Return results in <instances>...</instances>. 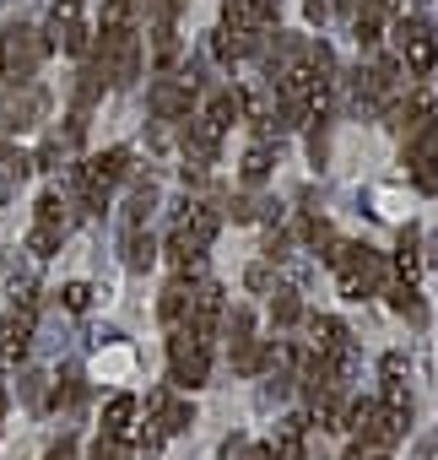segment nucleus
<instances>
[{"label": "nucleus", "instance_id": "1a4fd4ad", "mask_svg": "<svg viewBox=\"0 0 438 460\" xmlns=\"http://www.w3.org/2000/svg\"><path fill=\"white\" fill-rule=\"evenodd\" d=\"M179 325H189L195 336H216V325H223V288L216 282H200V288H189V309H184V320Z\"/></svg>", "mask_w": 438, "mask_h": 460}, {"label": "nucleus", "instance_id": "cd10ccee", "mask_svg": "<svg viewBox=\"0 0 438 460\" xmlns=\"http://www.w3.org/2000/svg\"><path fill=\"white\" fill-rule=\"evenodd\" d=\"M60 304H66L71 314H82V309L92 304V288H87V282H71V288H60Z\"/></svg>", "mask_w": 438, "mask_h": 460}, {"label": "nucleus", "instance_id": "393cba45", "mask_svg": "<svg viewBox=\"0 0 438 460\" xmlns=\"http://www.w3.org/2000/svg\"><path fill=\"white\" fill-rule=\"evenodd\" d=\"M266 173H271V146H250V152H244V179L260 184Z\"/></svg>", "mask_w": 438, "mask_h": 460}, {"label": "nucleus", "instance_id": "2f4dec72", "mask_svg": "<svg viewBox=\"0 0 438 460\" xmlns=\"http://www.w3.org/2000/svg\"><path fill=\"white\" fill-rule=\"evenodd\" d=\"M244 282H250L255 293H271V271H266V266H250V277H244Z\"/></svg>", "mask_w": 438, "mask_h": 460}, {"label": "nucleus", "instance_id": "f3484780", "mask_svg": "<svg viewBox=\"0 0 438 460\" xmlns=\"http://www.w3.org/2000/svg\"><path fill=\"white\" fill-rule=\"evenodd\" d=\"M152 261H157V244H152V234H146V227L125 234V266H130V271H146Z\"/></svg>", "mask_w": 438, "mask_h": 460}, {"label": "nucleus", "instance_id": "0eeeda50", "mask_svg": "<svg viewBox=\"0 0 438 460\" xmlns=\"http://www.w3.org/2000/svg\"><path fill=\"white\" fill-rule=\"evenodd\" d=\"M395 44H400V60L411 66V76H427V71L438 66V39H433V28H427L422 17L400 22V28H395Z\"/></svg>", "mask_w": 438, "mask_h": 460}, {"label": "nucleus", "instance_id": "72a5a7b5", "mask_svg": "<svg viewBox=\"0 0 438 460\" xmlns=\"http://www.w3.org/2000/svg\"><path fill=\"white\" fill-rule=\"evenodd\" d=\"M330 17V0H309V22H325Z\"/></svg>", "mask_w": 438, "mask_h": 460}, {"label": "nucleus", "instance_id": "f03ea898", "mask_svg": "<svg viewBox=\"0 0 438 460\" xmlns=\"http://www.w3.org/2000/svg\"><path fill=\"white\" fill-rule=\"evenodd\" d=\"M125 173H130V152H125V146H109V152L87 157V163H82V173H76L82 211H103V206H109V195H114V184H119Z\"/></svg>", "mask_w": 438, "mask_h": 460}, {"label": "nucleus", "instance_id": "9d476101", "mask_svg": "<svg viewBox=\"0 0 438 460\" xmlns=\"http://www.w3.org/2000/svg\"><path fill=\"white\" fill-rule=\"evenodd\" d=\"M33 347V309H12L0 320V368H17Z\"/></svg>", "mask_w": 438, "mask_h": 460}, {"label": "nucleus", "instance_id": "5701e85b", "mask_svg": "<svg viewBox=\"0 0 438 460\" xmlns=\"http://www.w3.org/2000/svg\"><path fill=\"white\" fill-rule=\"evenodd\" d=\"M184 309H189V288H184V282H173V288L162 293V304H157V314H162L168 325H179V320H184Z\"/></svg>", "mask_w": 438, "mask_h": 460}, {"label": "nucleus", "instance_id": "f8f14e48", "mask_svg": "<svg viewBox=\"0 0 438 460\" xmlns=\"http://www.w3.org/2000/svg\"><path fill=\"white\" fill-rule=\"evenodd\" d=\"M152 114L157 119H184L189 114V87L184 82H157L152 87Z\"/></svg>", "mask_w": 438, "mask_h": 460}, {"label": "nucleus", "instance_id": "20e7f679", "mask_svg": "<svg viewBox=\"0 0 438 460\" xmlns=\"http://www.w3.org/2000/svg\"><path fill=\"white\" fill-rule=\"evenodd\" d=\"M168 374H173L179 390H200V385L211 379V341L195 336L189 325H179V331L168 336Z\"/></svg>", "mask_w": 438, "mask_h": 460}, {"label": "nucleus", "instance_id": "dca6fc26", "mask_svg": "<svg viewBox=\"0 0 438 460\" xmlns=\"http://www.w3.org/2000/svg\"><path fill=\"white\" fill-rule=\"evenodd\" d=\"M255 39H260V33H244V28H223V33H216V60H228V66H233V60H244V55L255 49Z\"/></svg>", "mask_w": 438, "mask_h": 460}, {"label": "nucleus", "instance_id": "423d86ee", "mask_svg": "<svg viewBox=\"0 0 438 460\" xmlns=\"http://www.w3.org/2000/svg\"><path fill=\"white\" fill-rule=\"evenodd\" d=\"M146 411H152V428H141V449H157L162 438H173V433H184V428L195 422V411H189L173 390H152Z\"/></svg>", "mask_w": 438, "mask_h": 460}, {"label": "nucleus", "instance_id": "a211bd4d", "mask_svg": "<svg viewBox=\"0 0 438 460\" xmlns=\"http://www.w3.org/2000/svg\"><path fill=\"white\" fill-rule=\"evenodd\" d=\"M379 22H384V0H363V6H357V17H352V33H357V44H373V39H379Z\"/></svg>", "mask_w": 438, "mask_h": 460}, {"label": "nucleus", "instance_id": "4be33fe9", "mask_svg": "<svg viewBox=\"0 0 438 460\" xmlns=\"http://www.w3.org/2000/svg\"><path fill=\"white\" fill-rule=\"evenodd\" d=\"M39 222H49V227H71V206H66V195H60V190L39 195Z\"/></svg>", "mask_w": 438, "mask_h": 460}, {"label": "nucleus", "instance_id": "6ab92c4d", "mask_svg": "<svg viewBox=\"0 0 438 460\" xmlns=\"http://www.w3.org/2000/svg\"><path fill=\"white\" fill-rule=\"evenodd\" d=\"M141 12V0H103V33H125Z\"/></svg>", "mask_w": 438, "mask_h": 460}, {"label": "nucleus", "instance_id": "7c9ffc66", "mask_svg": "<svg viewBox=\"0 0 438 460\" xmlns=\"http://www.w3.org/2000/svg\"><path fill=\"white\" fill-rule=\"evenodd\" d=\"M346 460H390V449H373V444H352Z\"/></svg>", "mask_w": 438, "mask_h": 460}, {"label": "nucleus", "instance_id": "9b49d317", "mask_svg": "<svg viewBox=\"0 0 438 460\" xmlns=\"http://www.w3.org/2000/svg\"><path fill=\"white\" fill-rule=\"evenodd\" d=\"M271 17H276V0H228V22H223V28H244V33H260Z\"/></svg>", "mask_w": 438, "mask_h": 460}, {"label": "nucleus", "instance_id": "c85d7f7f", "mask_svg": "<svg viewBox=\"0 0 438 460\" xmlns=\"http://www.w3.org/2000/svg\"><path fill=\"white\" fill-rule=\"evenodd\" d=\"M395 277H400V282H411V277H416V255H411V234L400 239V255H395Z\"/></svg>", "mask_w": 438, "mask_h": 460}, {"label": "nucleus", "instance_id": "a878e982", "mask_svg": "<svg viewBox=\"0 0 438 460\" xmlns=\"http://www.w3.org/2000/svg\"><path fill=\"white\" fill-rule=\"evenodd\" d=\"M298 314H303L298 293H276V304H271V320H276V325H298Z\"/></svg>", "mask_w": 438, "mask_h": 460}, {"label": "nucleus", "instance_id": "7ed1b4c3", "mask_svg": "<svg viewBox=\"0 0 438 460\" xmlns=\"http://www.w3.org/2000/svg\"><path fill=\"white\" fill-rule=\"evenodd\" d=\"M44 55H49V39L39 33V28H6L0 33V76H6L12 87L17 82H33L39 76V66H44Z\"/></svg>", "mask_w": 438, "mask_h": 460}, {"label": "nucleus", "instance_id": "6e6552de", "mask_svg": "<svg viewBox=\"0 0 438 460\" xmlns=\"http://www.w3.org/2000/svg\"><path fill=\"white\" fill-rule=\"evenodd\" d=\"M44 114H49V93H44L39 82H17V87L6 93V109H0L6 130H33Z\"/></svg>", "mask_w": 438, "mask_h": 460}, {"label": "nucleus", "instance_id": "2eb2a0df", "mask_svg": "<svg viewBox=\"0 0 438 460\" xmlns=\"http://www.w3.org/2000/svg\"><path fill=\"white\" fill-rule=\"evenodd\" d=\"M244 114V98L233 93V87H223V93H211V103H206V119L216 125V130H228L233 119Z\"/></svg>", "mask_w": 438, "mask_h": 460}, {"label": "nucleus", "instance_id": "f257e3e1", "mask_svg": "<svg viewBox=\"0 0 438 460\" xmlns=\"http://www.w3.org/2000/svg\"><path fill=\"white\" fill-rule=\"evenodd\" d=\"M216 227H223V211L206 206V200H195V206H184V211H179L173 239H168V261H173V271H179V277H184V271H195V266L206 261V250H211V239H216Z\"/></svg>", "mask_w": 438, "mask_h": 460}, {"label": "nucleus", "instance_id": "4468645a", "mask_svg": "<svg viewBox=\"0 0 438 460\" xmlns=\"http://www.w3.org/2000/svg\"><path fill=\"white\" fill-rule=\"evenodd\" d=\"M28 173H33V157L12 146L6 157H0V200H12V195H17V184H22Z\"/></svg>", "mask_w": 438, "mask_h": 460}, {"label": "nucleus", "instance_id": "bb28decb", "mask_svg": "<svg viewBox=\"0 0 438 460\" xmlns=\"http://www.w3.org/2000/svg\"><path fill=\"white\" fill-rule=\"evenodd\" d=\"M17 390H22V401H28V406H33V411H39V406H44V374H39V368H28V374H22V379H17Z\"/></svg>", "mask_w": 438, "mask_h": 460}, {"label": "nucleus", "instance_id": "ddd939ff", "mask_svg": "<svg viewBox=\"0 0 438 460\" xmlns=\"http://www.w3.org/2000/svg\"><path fill=\"white\" fill-rule=\"evenodd\" d=\"M82 395H87L82 374H76V368H66V374L55 379V401H49V406H55L60 417H76V411H82Z\"/></svg>", "mask_w": 438, "mask_h": 460}, {"label": "nucleus", "instance_id": "f704fd0d", "mask_svg": "<svg viewBox=\"0 0 438 460\" xmlns=\"http://www.w3.org/2000/svg\"><path fill=\"white\" fill-rule=\"evenodd\" d=\"M422 460H438V444H422Z\"/></svg>", "mask_w": 438, "mask_h": 460}, {"label": "nucleus", "instance_id": "412c9836", "mask_svg": "<svg viewBox=\"0 0 438 460\" xmlns=\"http://www.w3.org/2000/svg\"><path fill=\"white\" fill-rule=\"evenodd\" d=\"M130 417H136V395H114L103 406V433H130Z\"/></svg>", "mask_w": 438, "mask_h": 460}, {"label": "nucleus", "instance_id": "c756f323", "mask_svg": "<svg viewBox=\"0 0 438 460\" xmlns=\"http://www.w3.org/2000/svg\"><path fill=\"white\" fill-rule=\"evenodd\" d=\"M141 6L152 12V22H173V17H179V6H184V0H141Z\"/></svg>", "mask_w": 438, "mask_h": 460}, {"label": "nucleus", "instance_id": "c9c22d12", "mask_svg": "<svg viewBox=\"0 0 438 460\" xmlns=\"http://www.w3.org/2000/svg\"><path fill=\"white\" fill-rule=\"evenodd\" d=\"M0 417H6V385H0Z\"/></svg>", "mask_w": 438, "mask_h": 460}, {"label": "nucleus", "instance_id": "b1692460", "mask_svg": "<svg viewBox=\"0 0 438 460\" xmlns=\"http://www.w3.org/2000/svg\"><path fill=\"white\" fill-rule=\"evenodd\" d=\"M125 455H130L125 433H98L92 438V460H125Z\"/></svg>", "mask_w": 438, "mask_h": 460}, {"label": "nucleus", "instance_id": "aec40b11", "mask_svg": "<svg viewBox=\"0 0 438 460\" xmlns=\"http://www.w3.org/2000/svg\"><path fill=\"white\" fill-rule=\"evenodd\" d=\"M60 239H66V227H49V222H33V234H28V250H33V261H49V255L60 250Z\"/></svg>", "mask_w": 438, "mask_h": 460}, {"label": "nucleus", "instance_id": "473e14b6", "mask_svg": "<svg viewBox=\"0 0 438 460\" xmlns=\"http://www.w3.org/2000/svg\"><path fill=\"white\" fill-rule=\"evenodd\" d=\"M44 460H76V438H60V444L44 455Z\"/></svg>", "mask_w": 438, "mask_h": 460}, {"label": "nucleus", "instance_id": "39448f33", "mask_svg": "<svg viewBox=\"0 0 438 460\" xmlns=\"http://www.w3.org/2000/svg\"><path fill=\"white\" fill-rule=\"evenodd\" d=\"M346 428L357 433V444L390 449V444L406 433V417H400V411H390L384 401H346Z\"/></svg>", "mask_w": 438, "mask_h": 460}]
</instances>
